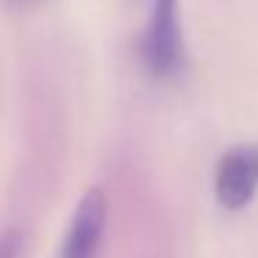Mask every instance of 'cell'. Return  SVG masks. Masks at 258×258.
Returning a JSON list of instances; mask_svg holds the SVG:
<instances>
[{"label":"cell","mask_w":258,"mask_h":258,"mask_svg":"<svg viewBox=\"0 0 258 258\" xmlns=\"http://www.w3.org/2000/svg\"><path fill=\"white\" fill-rule=\"evenodd\" d=\"M20 250H23V236L17 230L0 236V258H20Z\"/></svg>","instance_id":"4"},{"label":"cell","mask_w":258,"mask_h":258,"mask_svg":"<svg viewBox=\"0 0 258 258\" xmlns=\"http://www.w3.org/2000/svg\"><path fill=\"white\" fill-rule=\"evenodd\" d=\"M145 61L156 75H175L183 64L178 0H153V14L145 31Z\"/></svg>","instance_id":"2"},{"label":"cell","mask_w":258,"mask_h":258,"mask_svg":"<svg viewBox=\"0 0 258 258\" xmlns=\"http://www.w3.org/2000/svg\"><path fill=\"white\" fill-rule=\"evenodd\" d=\"M106 217H108L106 191L95 186V189H89L81 197L78 208H75L73 219H70L61 258H97L103 230H106Z\"/></svg>","instance_id":"3"},{"label":"cell","mask_w":258,"mask_h":258,"mask_svg":"<svg viewBox=\"0 0 258 258\" xmlns=\"http://www.w3.org/2000/svg\"><path fill=\"white\" fill-rule=\"evenodd\" d=\"M258 191V142L236 145L219 158L214 172V195L225 211H241Z\"/></svg>","instance_id":"1"}]
</instances>
